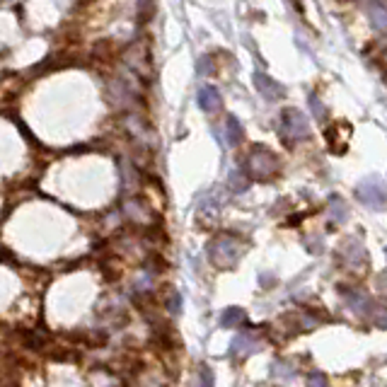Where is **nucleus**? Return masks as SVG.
<instances>
[{
	"label": "nucleus",
	"instance_id": "f257e3e1",
	"mask_svg": "<svg viewBox=\"0 0 387 387\" xmlns=\"http://www.w3.org/2000/svg\"><path fill=\"white\" fill-rule=\"evenodd\" d=\"M244 254V242H239L232 235H220L208 244V257L218 269H230L239 262V257Z\"/></svg>",
	"mask_w": 387,
	"mask_h": 387
},
{
	"label": "nucleus",
	"instance_id": "f03ea898",
	"mask_svg": "<svg viewBox=\"0 0 387 387\" xmlns=\"http://www.w3.org/2000/svg\"><path fill=\"white\" fill-rule=\"evenodd\" d=\"M247 170L249 175L254 177V180H272V177L279 172V160H276V155L269 148H264V145H257L254 150L249 153L247 158Z\"/></svg>",
	"mask_w": 387,
	"mask_h": 387
},
{
	"label": "nucleus",
	"instance_id": "7ed1b4c3",
	"mask_svg": "<svg viewBox=\"0 0 387 387\" xmlns=\"http://www.w3.org/2000/svg\"><path fill=\"white\" fill-rule=\"evenodd\" d=\"M356 199H358L363 206L373 208V211H385L387 208V189L378 177H371V180H363L358 187H356Z\"/></svg>",
	"mask_w": 387,
	"mask_h": 387
},
{
	"label": "nucleus",
	"instance_id": "20e7f679",
	"mask_svg": "<svg viewBox=\"0 0 387 387\" xmlns=\"http://www.w3.org/2000/svg\"><path fill=\"white\" fill-rule=\"evenodd\" d=\"M281 133H284L286 140L308 138L310 124L305 119V114L298 112V109H284V114H281Z\"/></svg>",
	"mask_w": 387,
	"mask_h": 387
},
{
	"label": "nucleus",
	"instance_id": "39448f33",
	"mask_svg": "<svg viewBox=\"0 0 387 387\" xmlns=\"http://www.w3.org/2000/svg\"><path fill=\"white\" fill-rule=\"evenodd\" d=\"M262 346L264 344L254 331H239L235 339H232V351H235V356H239V358H247V356L257 354Z\"/></svg>",
	"mask_w": 387,
	"mask_h": 387
},
{
	"label": "nucleus",
	"instance_id": "423d86ee",
	"mask_svg": "<svg viewBox=\"0 0 387 387\" xmlns=\"http://www.w3.org/2000/svg\"><path fill=\"white\" fill-rule=\"evenodd\" d=\"M254 88L262 92V97H267V100H281V97L286 95L284 85H279L274 78L264 76V73H254Z\"/></svg>",
	"mask_w": 387,
	"mask_h": 387
},
{
	"label": "nucleus",
	"instance_id": "0eeeda50",
	"mask_svg": "<svg viewBox=\"0 0 387 387\" xmlns=\"http://www.w3.org/2000/svg\"><path fill=\"white\" fill-rule=\"evenodd\" d=\"M368 17H371V24L378 32H387V5L383 0H371L368 3Z\"/></svg>",
	"mask_w": 387,
	"mask_h": 387
},
{
	"label": "nucleus",
	"instance_id": "6e6552de",
	"mask_svg": "<svg viewBox=\"0 0 387 387\" xmlns=\"http://www.w3.org/2000/svg\"><path fill=\"white\" fill-rule=\"evenodd\" d=\"M196 102L204 112H216V109H220V92L211 85H204L196 95Z\"/></svg>",
	"mask_w": 387,
	"mask_h": 387
},
{
	"label": "nucleus",
	"instance_id": "1a4fd4ad",
	"mask_svg": "<svg viewBox=\"0 0 387 387\" xmlns=\"http://www.w3.org/2000/svg\"><path fill=\"white\" fill-rule=\"evenodd\" d=\"M344 300H346V305L351 310L356 312H368L371 310V298L366 296V293H361V291H354V288H344Z\"/></svg>",
	"mask_w": 387,
	"mask_h": 387
},
{
	"label": "nucleus",
	"instance_id": "9d476101",
	"mask_svg": "<svg viewBox=\"0 0 387 387\" xmlns=\"http://www.w3.org/2000/svg\"><path fill=\"white\" fill-rule=\"evenodd\" d=\"M88 383H90V387H116L119 385V378H116V373H112V371L97 368V371L90 373Z\"/></svg>",
	"mask_w": 387,
	"mask_h": 387
},
{
	"label": "nucleus",
	"instance_id": "9b49d317",
	"mask_svg": "<svg viewBox=\"0 0 387 387\" xmlns=\"http://www.w3.org/2000/svg\"><path fill=\"white\" fill-rule=\"evenodd\" d=\"M239 322H244V310L239 308H228L220 315V327H237Z\"/></svg>",
	"mask_w": 387,
	"mask_h": 387
},
{
	"label": "nucleus",
	"instance_id": "f8f14e48",
	"mask_svg": "<svg viewBox=\"0 0 387 387\" xmlns=\"http://www.w3.org/2000/svg\"><path fill=\"white\" fill-rule=\"evenodd\" d=\"M225 126H228V143L235 145L242 140V126H239V121L235 116H228V121H225Z\"/></svg>",
	"mask_w": 387,
	"mask_h": 387
},
{
	"label": "nucleus",
	"instance_id": "ddd939ff",
	"mask_svg": "<svg viewBox=\"0 0 387 387\" xmlns=\"http://www.w3.org/2000/svg\"><path fill=\"white\" fill-rule=\"evenodd\" d=\"M371 319L373 324L380 329H387V305H378V308L371 310Z\"/></svg>",
	"mask_w": 387,
	"mask_h": 387
},
{
	"label": "nucleus",
	"instance_id": "4468645a",
	"mask_svg": "<svg viewBox=\"0 0 387 387\" xmlns=\"http://www.w3.org/2000/svg\"><path fill=\"white\" fill-rule=\"evenodd\" d=\"M274 376L276 378H281V380H293L296 378V373H293V368L284 363V361H279V363L274 366Z\"/></svg>",
	"mask_w": 387,
	"mask_h": 387
},
{
	"label": "nucleus",
	"instance_id": "2eb2a0df",
	"mask_svg": "<svg viewBox=\"0 0 387 387\" xmlns=\"http://www.w3.org/2000/svg\"><path fill=\"white\" fill-rule=\"evenodd\" d=\"M331 216L339 220V223H341L344 218H346V208H344V204H341L339 196H334V199H331Z\"/></svg>",
	"mask_w": 387,
	"mask_h": 387
},
{
	"label": "nucleus",
	"instance_id": "dca6fc26",
	"mask_svg": "<svg viewBox=\"0 0 387 387\" xmlns=\"http://www.w3.org/2000/svg\"><path fill=\"white\" fill-rule=\"evenodd\" d=\"M230 187L235 189V192H244V189H247V180H244L242 172H232V175H230Z\"/></svg>",
	"mask_w": 387,
	"mask_h": 387
},
{
	"label": "nucleus",
	"instance_id": "f3484780",
	"mask_svg": "<svg viewBox=\"0 0 387 387\" xmlns=\"http://www.w3.org/2000/svg\"><path fill=\"white\" fill-rule=\"evenodd\" d=\"M182 308V298H180V293L177 291H170V296H167V310H170V315H177Z\"/></svg>",
	"mask_w": 387,
	"mask_h": 387
},
{
	"label": "nucleus",
	"instance_id": "a211bd4d",
	"mask_svg": "<svg viewBox=\"0 0 387 387\" xmlns=\"http://www.w3.org/2000/svg\"><path fill=\"white\" fill-rule=\"evenodd\" d=\"M308 385L310 387H329V380L324 378V373H310V378H308Z\"/></svg>",
	"mask_w": 387,
	"mask_h": 387
},
{
	"label": "nucleus",
	"instance_id": "6ab92c4d",
	"mask_svg": "<svg viewBox=\"0 0 387 387\" xmlns=\"http://www.w3.org/2000/svg\"><path fill=\"white\" fill-rule=\"evenodd\" d=\"M199 380H201V387H213V373L208 366H201L199 368Z\"/></svg>",
	"mask_w": 387,
	"mask_h": 387
}]
</instances>
